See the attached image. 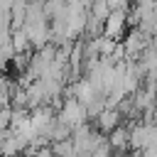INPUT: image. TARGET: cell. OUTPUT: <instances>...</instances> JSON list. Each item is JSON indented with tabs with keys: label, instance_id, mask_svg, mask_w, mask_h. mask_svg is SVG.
Listing matches in <instances>:
<instances>
[{
	"label": "cell",
	"instance_id": "cell-1",
	"mask_svg": "<svg viewBox=\"0 0 157 157\" xmlns=\"http://www.w3.org/2000/svg\"><path fill=\"white\" fill-rule=\"evenodd\" d=\"M61 123H66L69 128H78V125H83L91 115H88V108H86V103H81L78 98H69V101H64L61 105H59V115H56Z\"/></svg>",
	"mask_w": 157,
	"mask_h": 157
},
{
	"label": "cell",
	"instance_id": "cell-2",
	"mask_svg": "<svg viewBox=\"0 0 157 157\" xmlns=\"http://www.w3.org/2000/svg\"><path fill=\"white\" fill-rule=\"evenodd\" d=\"M130 25V12L128 7H113L110 15L105 17L103 22V34L110 37V39H120L125 34V27Z\"/></svg>",
	"mask_w": 157,
	"mask_h": 157
},
{
	"label": "cell",
	"instance_id": "cell-3",
	"mask_svg": "<svg viewBox=\"0 0 157 157\" xmlns=\"http://www.w3.org/2000/svg\"><path fill=\"white\" fill-rule=\"evenodd\" d=\"M118 125H120V110L118 108H105V110H101L96 115V128L101 132H110Z\"/></svg>",
	"mask_w": 157,
	"mask_h": 157
},
{
	"label": "cell",
	"instance_id": "cell-4",
	"mask_svg": "<svg viewBox=\"0 0 157 157\" xmlns=\"http://www.w3.org/2000/svg\"><path fill=\"white\" fill-rule=\"evenodd\" d=\"M110 147L113 150H125V147H130V130H125V128H115V130H110Z\"/></svg>",
	"mask_w": 157,
	"mask_h": 157
}]
</instances>
